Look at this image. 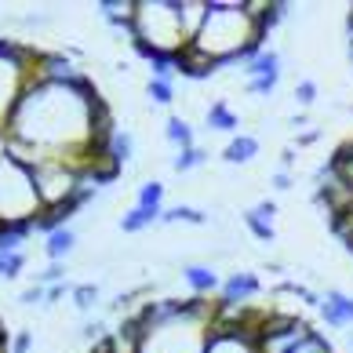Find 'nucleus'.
Instances as JSON below:
<instances>
[{"label": "nucleus", "instance_id": "f257e3e1", "mask_svg": "<svg viewBox=\"0 0 353 353\" xmlns=\"http://www.w3.org/2000/svg\"><path fill=\"white\" fill-rule=\"evenodd\" d=\"M252 41H263L255 30V19L244 11V0L237 4H208V19L197 33V48H204L208 55H215L222 66H237L241 62V51L252 44Z\"/></svg>", "mask_w": 353, "mask_h": 353}, {"label": "nucleus", "instance_id": "f03ea898", "mask_svg": "<svg viewBox=\"0 0 353 353\" xmlns=\"http://www.w3.org/2000/svg\"><path fill=\"white\" fill-rule=\"evenodd\" d=\"M132 41L153 44L157 51H179L186 48V30H182L179 0H135V22Z\"/></svg>", "mask_w": 353, "mask_h": 353}, {"label": "nucleus", "instance_id": "7ed1b4c3", "mask_svg": "<svg viewBox=\"0 0 353 353\" xmlns=\"http://www.w3.org/2000/svg\"><path fill=\"white\" fill-rule=\"evenodd\" d=\"M37 59H41V51H37L33 44L0 41V132L8 128L19 99L26 95V88L33 84Z\"/></svg>", "mask_w": 353, "mask_h": 353}, {"label": "nucleus", "instance_id": "20e7f679", "mask_svg": "<svg viewBox=\"0 0 353 353\" xmlns=\"http://www.w3.org/2000/svg\"><path fill=\"white\" fill-rule=\"evenodd\" d=\"M41 208H44V201L33 186L30 168H22V164L11 161V157H4V161H0V219L33 222Z\"/></svg>", "mask_w": 353, "mask_h": 353}, {"label": "nucleus", "instance_id": "39448f33", "mask_svg": "<svg viewBox=\"0 0 353 353\" xmlns=\"http://www.w3.org/2000/svg\"><path fill=\"white\" fill-rule=\"evenodd\" d=\"M310 332V324L292 317V313H270L255 335V353H292L299 343H306Z\"/></svg>", "mask_w": 353, "mask_h": 353}, {"label": "nucleus", "instance_id": "423d86ee", "mask_svg": "<svg viewBox=\"0 0 353 353\" xmlns=\"http://www.w3.org/2000/svg\"><path fill=\"white\" fill-rule=\"evenodd\" d=\"M175 66H179V77H190V81H208L212 73L222 70V62L215 55H208L204 48L186 44V48L175 51Z\"/></svg>", "mask_w": 353, "mask_h": 353}, {"label": "nucleus", "instance_id": "0eeeda50", "mask_svg": "<svg viewBox=\"0 0 353 353\" xmlns=\"http://www.w3.org/2000/svg\"><path fill=\"white\" fill-rule=\"evenodd\" d=\"M37 81L41 84H73L77 77V66L70 55H59V51H41V59H37Z\"/></svg>", "mask_w": 353, "mask_h": 353}, {"label": "nucleus", "instance_id": "6e6552de", "mask_svg": "<svg viewBox=\"0 0 353 353\" xmlns=\"http://www.w3.org/2000/svg\"><path fill=\"white\" fill-rule=\"evenodd\" d=\"M263 292V284H259V277L255 273H248V270H241V273H230L226 281H222V299L219 303H230V306H252V299Z\"/></svg>", "mask_w": 353, "mask_h": 353}, {"label": "nucleus", "instance_id": "1a4fd4ad", "mask_svg": "<svg viewBox=\"0 0 353 353\" xmlns=\"http://www.w3.org/2000/svg\"><path fill=\"white\" fill-rule=\"evenodd\" d=\"M204 353H255V332L244 328H212Z\"/></svg>", "mask_w": 353, "mask_h": 353}, {"label": "nucleus", "instance_id": "9d476101", "mask_svg": "<svg viewBox=\"0 0 353 353\" xmlns=\"http://www.w3.org/2000/svg\"><path fill=\"white\" fill-rule=\"evenodd\" d=\"M273 215H277V204H273V201H259L255 208H248L241 219H244V226H248V233H252L255 241L273 244V237H277V230H273Z\"/></svg>", "mask_w": 353, "mask_h": 353}, {"label": "nucleus", "instance_id": "9b49d317", "mask_svg": "<svg viewBox=\"0 0 353 353\" xmlns=\"http://www.w3.org/2000/svg\"><path fill=\"white\" fill-rule=\"evenodd\" d=\"M321 317H324L328 328H350V324H353V299L346 292H335V288H332V292H324Z\"/></svg>", "mask_w": 353, "mask_h": 353}, {"label": "nucleus", "instance_id": "f8f14e48", "mask_svg": "<svg viewBox=\"0 0 353 353\" xmlns=\"http://www.w3.org/2000/svg\"><path fill=\"white\" fill-rule=\"evenodd\" d=\"M182 281L190 284V292L197 295V299H212L215 292H222L219 273H215L212 266H204V263H190V266H182Z\"/></svg>", "mask_w": 353, "mask_h": 353}, {"label": "nucleus", "instance_id": "ddd939ff", "mask_svg": "<svg viewBox=\"0 0 353 353\" xmlns=\"http://www.w3.org/2000/svg\"><path fill=\"white\" fill-rule=\"evenodd\" d=\"M204 124H208V132H226V135H237L241 117L230 110V102H226V99H215L212 106H208V113H204Z\"/></svg>", "mask_w": 353, "mask_h": 353}, {"label": "nucleus", "instance_id": "4468645a", "mask_svg": "<svg viewBox=\"0 0 353 353\" xmlns=\"http://www.w3.org/2000/svg\"><path fill=\"white\" fill-rule=\"evenodd\" d=\"M259 157V139L255 135H233L226 142V150H222V161L226 164H248V161H255Z\"/></svg>", "mask_w": 353, "mask_h": 353}, {"label": "nucleus", "instance_id": "2eb2a0df", "mask_svg": "<svg viewBox=\"0 0 353 353\" xmlns=\"http://www.w3.org/2000/svg\"><path fill=\"white\" fill-rule=\"evenodd\" d=\"M244 77L248 81H255V77H281V55L273 48H263L259 55L244 66Z\"/></svg>", "mask_w": 353, "mask_h": 353}, {"label": "nucleus", "instance_id": "dca6fc26", "mask_svg": "<svg viewBox=\"0 0 353 353\" xmlns=\"http://www.w3.org/2000/svg\"><path fill=\"white\" fill-rule=\"evenodd\" d=\"M73 244H77V233L66 226V230H55L51 237L44 241V255L51 259V263H66V255L73 252Z\"/></svg>", "mask_w": 353, "mask_h": 353}, {"label": "nucleus", "instance_id": "f3484780", "mask_svg": "<svg viewBox=\"0 0 353 353\" xmlns=\"http://www.w3.org/2000/svg\"><path fill=\"white\" fill-rule=\"evenodd\" d=\"M164 139L172 142L175 150H190V146H197L193 142V128L186 117H168V124H164Z\"/></svg>", "mask_w": 353, "mask_h": 353}, {"label": "nucleus", "instance_id": "a211bd4d", "mask_svg": "<svg viewBox=\"0 0 353 353\" xmlns=\"http://www.w3.org/2000/svg\"><path fill=\"white\" fill-rule=\"evenodd\" d=\"M106 157L110 161H117V164H128L135 157V139H132V132H124V128H117L113 132V139H110V146H106Z\"/></svg>", "mask_w": 353, "mask_h": 353}, {"label": "nucleus", "instance_id": "6ab92c4d", "mask_svg": "<svg viewBox=\"0 0 353 353\" xmlns=\"http://www.w3.org/2000/svg\"><path fill=\"white\" fill-rule=\"evenodd\" d=\"M164 186L161 182H142L139 186V197H135V208H146V212H153V215H164Z\"/></svg>", "mask_w": 353, "mask_h": 353}, {"label": "nucleus", "instance_id": "aec40b11", "mask_svg": "<svg viewBox=\"0 0 353 353\" xmlns=\"http://www.w3.org/2000/svg\"><path fill=\"white\" fill-rule=\"evenodd\" d=\"M157 219H161V215L146 212V208H128V212L121 215V230L124 233H142V230H150Z\"/></svg>", "mask_w": 353, "mask_h": 353}, {"label": "nucleus", "instance_id": "412c9836", "mask_svg": "<svg viewBox=\"0 0 353 353\" xmlns=\"http://www.w3.org/2000/svg\"><path fill=\"white\" fill-rule=\"evenodd\" d=\"M161 222H190V226H204V222H208V215L201 212V208L175 204V208H168V212L161 215Z\"/></svg>", "mask_w": 353, "mask_h": 353}, {"label": "nucleus", "instance_id": "4be33fe9", "mask_svg": "<svg viewBox=\"0 0 353 353\" xmlns=\"http://www.w3.org/2000/svg\"><path fill=\"white\" fill-rule=\"evenodd\" d=\"M208 161V150L204 146H190V150H179L175 153V161H172V168L179 175H186V172H193V168H201Z\"/></svg>", "mask_w": 353, "mask_h": 353}, {"label": "nucleus", "instance_id": "5701e85b", "mask_svg": "<svg viewBox=\"0 0 353 353\" xmlns=\"http://www.w3.org/2000/svg\"><path fill=\"white\" fill-rule=\"evenodd\" d=\"M146 95H150V102H157V106H172V102H175V84H172V81H157V77H150Z\"/></svg>", "mask_w": 353, "mask_h": 353}, {"label": "nucleus", "instance_id": "b1692460", "mask_svg": "<svg viewBox=\"0 0 353 353\" xmlns=\"http://www.w3.org/2000/svg\"><path fill=\"white\" fill-rule=\"evenodd\" d=\"M70 299H73V306L81 310V313H88L91 306L99 303V284H77Z\"/></svg>", "mask_w": 353, "mask_h": 353}, {"label": "nucleus", "instance_id": "393cba45", "mask_svg": "<svg viewBox=\"0 0 353 353\" xmlns=\"http://www.w3.org/2000/svg\"><path fill=\"white\" fill-rule=\"evenodd\" d=\"M26 266V255L22 252H11V255H0V281H15Z\"/></svg>", "mask_w": 353, "mask_h": 353}, {"label": "nucleus", "instance_id": "a878e982", "mask_svg": "<svg viewBox=\"0 0 353 353\" xmlns=\"http://www.w3.org/2000/svg\"><path fill=\"white\" fill-rule=\"evenodd\" d=\"M292 353H332V343H328V339H324L321 332H310L306 343H299Z\"/></svg>", "mask_w": 353, "mask_h": 353}, {"label": "nucleus", "instance_id": "bb28decb", "mask_svg": "<svg viewBox=\"0 0 353 353\" xmlns=\"http://www.w3.org/2000/svg\"><path fill=\"white\" fill-rule=\"evenodd\" d=\"M66 281V263H51L44 273H37V284H44V288H55Z\"/></svg>", "mask_w": 353, "mask_h": 353}, {"label": "nucleus", "instance_id": "cd10ccee", "mask_svg": "<svg viewBox=\"0 0 353 353\" xmlns=\"http://www.w3.org/2000/svg\"><path fill=\"white\" fill-rule=\"evenodd\" d=\"M277 84H281V77H255V81H248V91L259 95V99H266V95L277 91Z\"/></svg>", "mask_w": 353, "mask_h": 353}, {"label": "nucleus", "instance_id": "c85d7f7f", "mask_svg": "<svg viewBox=\"0 0 353 353\" xmlns=\"http://www.w3.org/2000/svg\"><path fill=\"white\" fill-rule=\"evenodd\" d=\"M295 102H299V106H313V102H317V84H313V81H299L295 84Z\"/></svg>", "mask_w": 353, "mask_h": 353}, {"label": "nucleus", "instance_id": "c756f323", "mask_svg": "<svg viewBox=\"0 0 353 353\" xmlns=\"http://www.w3.org/2000/svg\"><path fill=\"white\" fill-rule=\"evenodd\" d=\"M19 303H22V306H37V303H48V288H44V284H33V288H26V292L19 295Z\"/></svg>", "mask_w": 353, "mask_h": 353}, {"label": "nucleus", "instance_id": "7c9ffc66", "mask_svg": "<svg viewBox=\"0 0 353 353\" xmlns=\"http://www.w3.org/2000/svg\"><path fill=\"white\" fill-rule=\"evenodd\" d=\"M30 346H33V335L30 332H15L11 335V350L8 353H30Z\"/></svg>", "mask_w": 353, "mask_h": 353}, {"label": "nucleus", "instance_id": "2f4dec72", "mask_svg": "<svg viewBox=\"0 0 353 353\" xmlns=\"http://www.w3.org/2000/svg\"><path fill=\"white\" fill-rule=\"evenodd\" d=\"M62 295H73V284H70V281H62V284H55V288H48V303H59Z\"/></svg>", "mask_w": 353, "mask_h": 353}, {"label": "nucleus", "instance_id": "473e14b6", "mask_svg": "<svg viewBox=\"0 0 353 353\" xmlns=\"http://www.w3.org/2000/svg\"><path fill=\"white\" fill-rule=\"evenodd\" d=\"M292 182H295L292 172H277V175H273V190H281V193H284V190H292Z\"/></svg>", "mask_w": 353, "mask_h": 353}, {"label": "nucleus", "instance_id": "72a5a7b5", "mask_svg": "<svg viewBox=\"0 0 353 353\" xmlns=\"http://www.w3.org/2000/svg\"><path fill=\"white\" fill-rule=\"evenodd\" d=\"M292 164H295V150L288 146V150L281 153V172H292Z\"/></svg>", "mask_w": 353, "mask_h": 353}, {"label": "nucleus", "instance_id": "f704fd0d", "mask_svg": "<svg viewBox=\"0 0 353 353\" xmlns=\"http://www.w3.org/2000/svg\"><path fill=\"white\" fill-rule=\"evenodd\" d=\"M317 139H321V132H306V135H299V146H313Z\"/></svg>", "mask_w": 353, "mask_h": 353}, {"label": "nucleus", "instance_id": "c9c22d12", "mask_svg": "<svg viewBox=\"0 0 353 353\" xmlns=\"http://www.w3.org/2000/svg\"><path fill=\"white\" fill-rule=\"evenodd\" d=\"M346 339H350V353H353V332H350V335H346Z\"/></svg>", "mask_w": 353, "mask_h": 353}]
</instances>
